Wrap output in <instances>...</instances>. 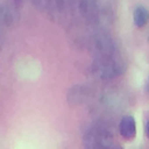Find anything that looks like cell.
<instances>
[{
  "label": "cell",
  "mask_w": 149,
  "mask_h": 149,
  "mask_svg": "<svg viewBox=\"0 0 149 149\" xmlns=\"http://www.w3.org/2000/svg\"><path fill=\"white\" fill-rule=\"evenodd\" d=\"M126 70L125 63L120 59L112 56L95 58L90 68V73L92 77L99 80H112L121 76Z\"/></svg>",
  "instance_id": "6da1fadb"
},
{
  "label": "cell",
  "mask_w": 149,
  "mask_h": 149,
  "mask_svg": "<svg viewBox=\"0 0 149 149\" xmlns=\"http://www.w3.org/2000/svg\"><path fill=\"white\" fill-rule=\"evenodd\" d=\"M83 142L88 148H113L118 146L112 133L100 125H93L85 129Z\"/></svg>",
  "instance_id": "7a4b0ae2"
},
{
  "label": "cell",
  "mask_w": 149,
  "mask_h": 149,
  "mask_svg": "<svg viewBox=\"0 0 149 149\" xmlns=\"http://www.w3.org/2000/svg\"><path fill=\"white\" fill-rule=\"evenodd\" d=\"M87 48L95 58L112 56L114 55V50H115L113 40L108 35L102 33L91 36L87 43Z\"/></svg>",
  "instance_id": "3957f363"
},
{
  "label": "cell",
  "mask_w": 149,
  "mask_h": 149,
  "mask_svg": "<svg viewBox=\"0 0 149 149\" xmlns=\"http://www.w3.org/2000/svg\"><path fill=\"white\" fill-rule=\"evenodd\" d=\"M79 10L81 16L88 21L99 20L100 8L97 0H81L79 3Z\"/></svg>",
  "instance_id": "277c9868"
},
{
  "label": "cell",
  "mask_w": 149,
  "mask_h": 149,
  "mask_svg": "<svg viewBox=\"0 0 149 149\" xmlns=\"http://www.w3.org/2000/svg\"><path fill=\"white\" fill-rule=\"evenodd\" d=\"M119 133L125 140H133L136 136V122L133 115H125L119 122Z\"/></svg>",
  "instance_id": "5b68a950"
},
{
  "label": "cell",
  "mask_w": 149,
  "mask_h": 149,
  "mask_svg": "<svg viewBox=\"0 0 149 149\" xmlns=\"http://www.w3.org/2000/svg\"><path fill=\"white\" fill-rule=\"evenodd\" d=\"M87 97H88V90L85 86L77 85L69 91L68 101L73 105H79V104H83L87 99Z\"/></svg>",
  "instance_id": "8992f818"
},
{
  "label": "cell",
  "mask_w": 149,
  "mask_h": 149,
  "mask_svg": "<svg viewBox=\"0 0 149 149\" xmlns=\"http://www.w3.org/2000/svg\"><path fill=\"white\" fill-rule=\"evenodd\" d=\"M17 19V14L12 6L0 7V27H8Z\"/></svg>",
  "instance_id": "52a82bcc"
},
{
  "label": "cell",
  "mask_w": 149,
  "mask_h": 149,
  "mask_svg": "<svg viewBox=\"0 0 149 149\" xmlns=\"http://www.w3.org/2000/svg\"><path fill=\"white\" fill-rule=\"evenodd\" d=\"M133 21L137 28L144 27L149 22V10L144 6H136L133 12Z\"/></svg>",
  "instance_id": "ba28073f"
},
{
  "label": "cell",
  "mask_w": 149,
  "mask_h": 149,
  "mask_svg": "<svg viewBox=\"0 0 149 149\" xmlns=\"http://www.w3.org/2000/svg\"><path fill=\"white\" fill-rule=\"evenodd\" d=\"M144 132H146V135H147V137L149 139V120L147 121V123H146V127H144Z\"/></svg>",
  "instance_id": "9c48e42d"
},
{
  "label": "cell",
  "mask_w": 149,
  "mask_h": 149,
  "mask_svg": "<svg viewBox=\"0 0 149 149\" xmlns=\"http://www.w3.org/2000/svg\"><path fill=\"white\" fill-rule=\"evenodd\" d=\"M51 1H54V2H55V3L57 5V6H62V5H63V1H64V0H51Z\"/></svg>",
  "instance_id": "30bf717a"
},
{
  "label": "cell",
  "mask_w": 149,
  "mask_h": 149,
  "mask_svg": "<svg viewBox=\"0 0 149 149\" xmlns=\"http://www.w3.org/2000/svg\"><path fill=\"white\" fill-rule=\"evenodd\" d=\"M13 1L15 2V5H16V6H17V5H21V3L23 2V0H13Z\"/></svg>",
  "instance_id": "8fae6325"
},
{
  "label": "cell",
  "mask_w": 149,
  "mask_h": 149,
  "mask_svg": "<svg viewBox=\"0 0 149 149\" xmlns=\"http://www.w3.org/2000/svg\"><path fill=\"white\" fill-rule=\"evenodd\" d=\"M146 90H147V92L149 93V79H148V81H147V84H146Z\"/></svg>",
  "instance_id": "7c38bea8"
},
{
  "label": "cell",
  "mask_w": 149,
  "mask_h": 149,
  "mask_svg": "<svg viewBox=\"0 0 149 149\" xmlns=\"http://www.w3.org/2000/svg\"><path fill=\"white\" fill-rule=\"evenodd\" d=\"M148 40H149V37H148Z\"/></svg>",
  "instance_id": "4fadbf2b"
}]
</instances>
